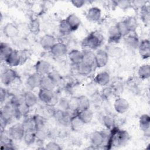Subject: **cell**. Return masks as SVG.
I'll return each mask as SVG.
<instances>
[{
    "label": "cell",
    "instance_id": "48",
    "mask_svg": "<svg viewBox=\"0 0 150 150\" xmlns=\"http://www.w3.org/2000/svg\"><path fill=\"white\" fill-rule=\"evenodd\" d=\"M47 76L55 83L56 84L59 83L61 81V75L55 70H51Z\"/></svg>",
    "mask_w": 150,
    "mask_h": 150
},
{
    "label": "cell",
    "instance_id": "29",
    "mask_svg": "<svg viewBox=\"0 0 150 150\" xmlns=\"http://www.w3.org/2000/svg\"><path fill=\"white\" fill-rule=\"evenodd\" d=\"M140 18L145 25H149L150 21V6L145 4L140 8Z\"/></svg>",
    "mask_w": 150,
    "mask_h": 150
},
{
    "label": "cell",
    "instance_id": "40",
    "mask_svg": "<svg viewBox=\"0 0 150 150\" xmlns=\"http://www.w3.org/2000/svg\"><path fill=\"white\" fill-rule=\"evenodd\" d=\"M23 139L28 145L33 144L36 141V131L25 132Z\"/></svg>",
    "mask_w": 150,
    "mask_h": 150
},
{
    "label": "cell",
    "instance_id": "10",
    "mask_svg": "<svg viewBox=\"0 0 150 150\" xmlns=\"http://www.w3.org/2000/svg\"><path fill=\"white\" fill-rule=\"evenodd\" d=\"M50 52L54 56L60 57L65 56L67 53L68 49L66 43L62 42H58L52 47Z\"/></svg>",
    "mask_w": 150,
    "mask_h": 150
},
{
    "label": "cell",
    "instance_id": "47",
    "mask_svg": "<svg viewBox=\"0 0 150 150\" xmlns=\"http://www.w3.org/2000/svg\"><path fill=\"white\" fill-rule=\"evenodd\" d=\"M30 31L35 34H37L39 33L40 30V24L37 19H33L30 22L29 25Z\"/></svg>",
    "mask_w": 150,
    "mask_h": 150
},
{
    "label": "cell",
    "instance_id": "6",
    "mask_svg": "<svg viewBox=\"0 0 150 150\" xmlns=\"http://www.w3.org/2000/svg\"><path fill=\"white\" fill-rule=\"evenodd\" d=\"M18 77L16 72L11 68L5 69L1 75V82L5 86H8L12 83Z\"/></svg>",
    "mask_w": 150,
    "mask_h": 150
},
{
    "label": "cell",
    "instance_id": "1",
    "mask_svg": "<svg viewBox=\"0 0 150 150\" xmlns=\"http://www.w3.org/2000/svg\"><path fill=\"white\" fill-rule=\"evenodd\" d=\"M129 139V135L125 130H122L114 127L111 129L110 137L105 146L106 149H111L124 145Z\"/></svg>",
    "mask_w": 150,
    "mask_h": 150
},
{
    "label": "cell",
    "instance_id": "46",
    "mask_svg": "<svg viewBox=\"0 0 150 150\" xmlns=\"http://www.w3.org/2000/svg\"><path fill=\"white\" fill-rule=\"evenodd\" d=\"M115 5L118 6L119 8L122 10H126L132 6L131 1H127V0H121V1H114Z\"/></svg>",
    "mask_w": 150,
    "mask_h": 150
},
{
    "label": "cell",
    "instance_id": "52",
    "mask_svg": "<svg viewBox=\"0 0 150 150\" xmlns=\"http://www.w3.org/2000/svg\"><path fill=\"white\" fill-rule=\"evenodd\" d=\"M132 6H137L141 8L142 6L146 4V2L145 1H131Z\"/></svg>",
    "mask_w": 150,
    "mask_h": 150
},
{
    "label": "cell",
    "instance_id": "21",
    "mask_svg": "<svg viewBox=\"0 0 150 150\" xmlns=\"http://www.w3.org/2000/svg\"><path fill=\"white\" fill-rule=\"evenodd\" d=\"M25 104L29 108L34 107L38 101V96H37L31 90H28L23 94Z\"/></svg>",
    "mask_w": 150,
    "mask_h": 150
},
{
    "label": "cell",
    "instance_id": "49",
    "mask_svg": "<svg viewBox=\"0 0 150 150\" xmlns=\"http://www.w3.org/2000/svg\"><path fill=\"white\" fill-rule=\"evenodd\" d=\"M45 149L48 150H60L62 148L58 143L54 141H50L46 144Z\"/></svg>",
    "mask_w": 150,
    "mask_h": 150
},
{
    "label": "cell",
    "instance_id": "12",
    "mask_svg": "<svg viewBox=\"0 0 150 150\" xmlns=\"http://www.w3.org/2000/svg\"><path fill=\"white\" fill-rule=\"evenodd\" d=\"M42 77V76L36 72L29 75L26 80V85L27 87L30 90L40 87Z\"/></svg>",
    "mask_w": 150,
    "mask_h": 150
},
{
    "label": "cell",
    "instance_id": "45",
    "mask_svg": "<svg viewBox=\"0 0 150 150\" xmlns=\"http://www.w3.org/2000/svg\"><path fill=\"white\" fill-rule=\"evenodd\" d=\"M14 107H18L22 104L24 103L23 96L21 95H13L9 102Z\"/></svg>",
    "mask_w": 150,
    "mask_h": 150
},
{
    "label": "cell",
    "instance_id": "36",
    "mask_svg": "<svg viewBox=\"0 0 150 150\" xmlns=\"http://www.w3.org/2000/svg\"><path fill=\"white\" fill-rule=\"evenodd\" d=\"M59 30L60 33L63 36L69 35L72 32L66 19H62L60 21L59 24Z\"/></svg>",
    "mask_w": 150,
    "mask_h": 150
},
{
    "label": "cell",
    "instance_id": "25",
    "mask_svg": "<svg viewBox=\"0 0 150 150\" xmlns=\"http://www.w3.org/2000/svg\"><path fill=\"white\" fill-rule=\"evenodd\" d=\"M76 109L77 111L90 108V101L89 98L84 95H81L77 97L76 100Z\"/></svg>",
    "mask_w": 150,
    "mask_h": 150
},
{
    "label": "cell",
    "instance_id": "2",
    "mask_svg": "<svg viewBox=\"0 0 150 150\" xmlns=\"http://www.w3.org/2000/svg\"><path fill=\"white\" fill-rule=\"evenodd\" d=\"M103 35L97 31L91 32L84 40L83 42L84 46L92 50L97 49L103 43Z\"/></svg>",
    "mask_w": 150,
    "mask_h": 150
},
{
    "label": "cell",
    "instance_id": "20",
    "mask_svg": "<svg viewBox=\"0 0 150 150\" xmlns=\"http://www.w3.org/2000/svg\"><path fill=\"white\" fill-rule=\"evenodd\" d=\"M94 81L98 85L104 87L107 86L110 81V75L105 71H102L98 73L95 77Z\"/></svg>",
    "mask_w": 150,
    "mask_h": 150
},
{
    "label": "cell",
    "instance_id": "15",
    "mask_svg": "<svg viewBox=\"0 0 150 150\" xmlns=\"http://www.w3.org/2000/svg\"><path fill=\"white\" fill-rule=\"evenodd\" d=\"M86 17V19L90 22H98L101 18V10L100 8L97 6L91 7L87 10Z\"/></svg>",
    "mask_w": 150,
    "mask_h": 150
},
{
    "label": "cell",
    "instance_id": "28",
    "mask_svg": "<svg viewBox=\"0 0 150 150\" xmlns=\"http://www.w3.org/2000/svg\"><path fill=\"white\" fill-rule=\"evenodd\" d=\"M84 125V124L80 119V118L78 117L77 114H73V115L71 116L69 125L73 131H80L83 128V127Z\"/></svg>",
    "mask_w": 150,
    "mask_h": 150
},
{
    "label": "cell",
    "instance_id": "9",
    "mask_svg": "<svg viewBox=\"0 0 150 150\" xmlns=\"http://www.w3.org/2000/svg\"><path fill=\"white\" fill-rule=\"evenodd\" d=\"M114 108L115 111L120 114L125 113L129 108L128 101L125 98L117 97L114 103Z\"/></svg>",
    "mask_w": 150,
    "mask_h": 150
},
{
    "label": "cell",
    "instance_id": "32",
    "mask_svg": "<svg viewBox=\"0 0 150 150\" xmlns=\"http://www.w3.org/2000/svg\"><path fill=\"white\" fill-rule=\"evenodd\" d=\"M138 76L139 79L146 80L150 77V66L149 64H144L138 69Z\"/></svg>",
    "mask_w": 150,
    "mask_h": 150
},
{
    "label": "cell",
    "instance_id": "16",
    "mask_svg": "<svg viewBox=\"0 0 150 150\" xmlns=\"http://www.w3.org/2000/svg\"><path fill=\"white\" fill-rule=\"evenodd\" d=\"M138 49L140 56L143 59H148L150 56V42L149 39H145L140 40Z\"/></svg>",
    "mask_w": 150,
    "mask_h": 150
},
{
    "label": "cell",
    "instance_id": "26",
    "mask_svg": "<svg viewBox=\"0 0 150 150\" xmlns=\"http://www.w3.org/2000/svg\"><path fill=\"white\" fill-rule=\"evenodd\" d=\"M77 115L84 124L90 123L94 117L93 112L90 108L77 111Z\"/></svg>",
    "mask_w": 150,
    "mask_h": 150
},
{
    "label": "cell",
    "instance_id": "34",
    "mask_svg": "<svg viewBox=\"0 0 150 150\" xmlns=\"http://www.w3.org/2000/svg\"><path fill=\"white\" fill-rule=\"evenodd\" d=\"M13 50L12 48L8 44L2 42L0 45V57L1 61L5 62Z\"/></svg>",
    "mask_w": 150,
    "mask_h": 150
},
{
    "label": "cell",
    "instance_id": "30",
    "mask_svg": "<svg viewBox=\"0 0 150 150\" xmlns=\"http://www.w3.org/2000/svg\"><path fill=\"white\" fill-rule=\"evenodd\" d=\"M139 125L140 129L145 132L149 133L150 127V117L147 114H142L139 119Z\"/></svg>",
    "mask_w": 150,
    "mask_h": 150
},
{
    "label": "cell",
    "instance_id": "41",
    "mask_svg": "<svg viewBox=\"0 0 150 150\" xmlns=\"http://www.w3.org/2000/svg\"><path fill=\"white\" fill-rule=\"evenodd\" d=\"M112 88L113 95L117 97H120V94L123 92L124 86L121 82L120 81H115L111 86Z\"/></svg>",
    "mask_w": 150,
    "mask_h": 150
},
{
    "label": "cell",
    "instance_id": "23",
    "mask_svg": "<svg viewBox=\"0 0 150 150\" xmlns=\"http://www.w3.org/2000/svg\"><path fill=\"white\" fill-rule=\"evenodd\" d=\"M108 40L110 43H117L120 42L122 36L118 31L116 25L111 26L108 30Z\"/></svg>",
    "mask_w": 150,
    "mask_h": 150
},
{
    "label": "cell",
    "instance_id": "4",
    "mask_svg": "<svg viewBox=\"0 0 150 150\" xmlns=\"http://www.w3.org/2000/svg\"><path fill=\"white\" fill-rule=\"evenodd\" d=\"M25 129L22 123L13 124L8 130V136L14 141H21L23 139Z\"/></svg>",
    "mask_w": 150,
    "mask_h": 150
},
{
    "label": "cell",
    "instance_id": "51",
    "mask_svg": "<svg viewBox=\"0 0 150 150\" xmlns=\"http://www.w3.org/2000/svg\"><path fill=\"white\" fill-rule=\"evenodd\" d=\"M6 96H7V91L5 88L1 87L0 90V101L1 103H2L5 100Z\"/></svg>",
    "mask_w": 150,
    "mask_h": 150
},
{
    "label": "cell",
    "instance_id": "43",
    "mask_svg": "<svg viewBox=\"0 0 150 150\" xmlns=\"http://www.w3.org/2000/svg\"><path fill=\"white\" fill-rule=\"evenodd\" d=\"M101 97L104 100L110 99L113 96V92L111 86H104L100 93Z\"/></svg>",
    "mask_w": 150,
    "mask_h": 150
},
{
    "label": "cell",
    "instance_id": "22",
    "mask_svg": "<svg viewBox=\"0 0 150 150\" xmlns=\"http://www.w3.org/2000/svg\"><path fill=\"white\" fill-rule=\"evenodd\" d=\"M54 96L53 90L40 88L38 93V98L43 103L49 104Z\"/></svg>",
    "mask_w": 150,
    "mask_h": 150
},
{
    "label": "cell",
    "instance_id": "31",
    "mask_svg": "<svg viewBox=\"0 0 150 150\" xmlns=\"http://www.w3.org/2000/svg\"><path fill=\"white\" fill-rule=\"evenodd\" d=\"M56 85L55 83L47 75L42 76L40 84V88L53 90Z\"/></svg>",
    "mask_w": 150,
    "mask_h": 150
},
{
    "label": "cell",
    "instance_id": "24",
    "mask_svg": "<svg viewBox=\"0 0 150 150\" xmlns=\"http://www.w3.org/2000/svg\"><path fill=\"white\" fill-rule=\"evenodd\" d=\"M66 19L69 25L70 26L72 32L77 30L79 28L81 23L80 18L75 13H71L69 15Z\"/></svg>",
    "mask_w": 150,
    "mask_h": 150
},
{
    "label": "cell",
    "instance_id": "38",
    "mask_svg": "<svg viewBox=\"0 0 150 150\" xmlns=\"http://www.w3.org/2000/svg\"><path fill=\"white\" fill-rule=\"evenodd\" d=\"M103 122L104 125L107 129H112L115 125V120L114 117L111 114H107L104 115L103 118Z\"/></svg>",
    "mask_w": 150,
    "mask_h": 150
},
{
    "label": "cell",
    "instance_id": "35",
    "mask_svg": "<svg viewBox=\"0 0 150 150\" xmlns=\"http://www.w3.org/2000/svg\"><path fill=\"white\" fill-rule=\"evenodd\" d=\"M22 124L26 131H35L36 130V126L33 117H26L22 122Z\"/></svg>",
    "mask_w": 150,
    "mask_h": 150
},
{
    "label": "cell",
    "instance_id": "33",
    "mask_svg": "<svg viewBox=\"0 0 150 150\" xmlns=\"http://www.w3.org/2000/svg\"><path fill=\"white\" fill-rule=\"evenodd\" d=\"M93 67L81 62L76 65V69L77 73L83 76H87L89 75L93 71Z\"/></svg>",
    "mask_w": 150,
    "mask_h": 150
},
{
    "label": "cell",
    "instance_id": "27",
    "mask_svg": "<svg viewBox=\"0 0 150 150\" xmlns=\"http://www.w3.org/2000/svg\"><path fill=\"white\" fill-rule=\"evenodd\" d=\"M68 57L70 61L76 66L82 62V51L78 49H72L68 52Z\"/></svg>",
    "mask_w": 150,
    "mask_h": 150
},
{
    "label": "cell",
    "instance_id": "37",
    "mask_svg": "<svg viewBox=\"0 0 150 150\" xmlns=\"http://www.w3.org/2000/svg\"><path fill=\"white\" fill-rule=\"evenodd\" d=\"M127 25L131 32H135L138 27V21L135 17L130 16L127 17L124 20Z\"/></svg>",
    "mask_w": 150,
    "mask_h": 150
},
{
    "label": "cell",
    "instance_id": "3",
    "mask_svg": "<svg viewBox=\"0 0 150 150\" xmlns=\"http://www.w3.org/2000/svg\"><path fill=\"white\" fill-rule=\"evenodd\" d=\"M15 107L10 103L6 104L1 110V129L5 128L8 123L14 118Z\"/></svg>",
    "mask_w": 150,
    "mask_h": 150
},
{
    "label": "cell",
    "instance_id": "42",
    "mask_svg": "<svg viewBox=\"0 0 150 150\" xmlns=\"http://www.w3.org/2000/svg\"><path fill=\"white\" fill-rule=\"evenodd\" d=\"M57 104L59 107V108L64 111H68L71 108V103L66 98H60Z\"/></svg>",
    "mask_w": 150,
    "mask_h": 150
},
{
    "label": "cell",
    "instance_id": "44",
    "mask_svg": "<svg viewBox=\"0 0 150 150\" xmlns=\"http://www.w3.org/2000/svg\"><path fill=\"white\" fill-rule=\"evenodd\" d=\"M33 117L35 121L36 129L45 128V124H46V119L43 116L39 114H36L33 115Z\"/></svg>",
    "mask_w": 150,
    "mask_h": 150
},
{
    "label": "cell",
    "instance_id": "7",
    "mask_svg": "<svg viewBox=\"0 0 150 150\" xmlns=\"http://www.w3.org/2000/svg\"><path fill=\"white\" fill-rule=\"evenodd\" d=\"M109 55L106 50L98 49L95 53L96 67L97 68H103L105 67L108 62Z\"/></svg>",
    "mask_w": 150,
    "mask_h": 150
},
{
    "label": "cell",
    "instance_id": "14",
    "mask_svg": "<svg viewBox=\"0 0 150 150\" xmlns=\"http://www.w3.org/2000/svg\"><path fill=\"white\" fill-rule=\"evenodd\" d=\"M4 35L8 38H16L19 34V29L16 25L8 22L4 25L2 29Z\"/></svg>",
    "mask_w": 150,
    "mask_h": 150
},
{
    "label": "cell",
    "instance_id": "11",
    "mask_svg": "<svg viewBox=\"0 0 150 150\" xmlns=\"http://www.w3.org/2000/svg\"><path fill=\"white\" fill-rule=\"evenodd\" d=\"M124 42L126 46L131 50L138 49L140 40L135 32H131L124 37Z\"/></svg>",
    "mask_w": 150,
    "mask_h": 150
},
{
    "label": "cell",
    "instance_id": "39",
    "mask_svg": "<svg viewBox=\"0 0 150 150\" xmlns=\"http://www.w3.org/2000/svg\"><path fill=\"white\" fill-rule=\"evenodd\" d=\"M115 25H116L118 31L120 32L122 38V37H124V38L129 33H131L127 25L126 24L124 20L118 22Z\"/></svg>",
    "mask_w": 150,
    "mask_h": 150
},
{
    "label": "cell",
    "instance_id": "13",
    "mask_svg": "<svg viewBox=\"0 0 150 150\" xmlns=\"http://www.w3.org/2000/svg\"><path fill=\"white\" fill-rule=\"evenodd\" d=\"M35 72L43 76L47 75L52 70L50 64L46 60H38L35 66Z\"/></svg>",
    "mask_w": 150,
    "mask_h": 150
},
{
    "label": "cell",
    "instance_id": "5",
    "mask_svg": "<svg viewBox=\"0 0 150 150\" xmlns=\"http://www.w3.org/2000/svg\"><path fill=\"white\" fill-rule=\"evenodd\" d=\"M52 116L54 119L60 124L64 126L69 125L71 115H70L68 111H64L60 108L55 109L52 112Z\"/></svg>",
    "mask_w": 150,
    "mask_h": 150
},
{
    "label": "cell",
    "instance_id": "19",
    "mask_svg": "<svg viewBox=\"0 0 150 150\" xmlns=\"http://www.w3.org/2000/svg\"><path fill=\"white\" fill-rule=\"evenodd\" d=\"M5 62L11 67H16L22 64L21 56L18 50H13L11 54L6 59Z\"/></svg>",
    "mask_w": 150,
    "mask_h": 150
},
{
    "label": "cell",
    "instance_id": "18",
    "mask_svg": "<svg viewBox=\"0 0 150 150\" xmlns=\"http://www.w3.org/2000/svg\"><path fill=\"white\" fill-rule=\"evenodd\" d=\"M82 62L93 67L96 66L95 53L90 49H84L82 50Z\"/></svg>",
    "mask_w": 150,
    "mask_h": 150
},
{
    "label": "cell",
    "instance_id": "50",
    "mask_svg": "<svg viewBox=\"0 0 150 150\" xmlns=\"http://www.w3.org/2000/svg\"><path fill=\"white\" fill-rule=\"evenodd\" d=\"M70 2L76 8H80L86 4V1L84 0H72L70 1Z\"/></svg>",
    "mask_w": 150,
    "mask_h": 150
},
{
    "label": "cell",
    "instance_id": "8",
    "mask_svg": "<svg viewBox=\"0 0 150 150\" xmlns=\"http://www.w3.org/2000/svg\"><path fill=\"white\" fill-rule=\"evenodd\" d=\"M91 145L95 149L104 145L105 138L101 131H95L93 132L90 136Z\"/></svg>",
    "mask_w": 150,
    "mask_h": 150
},
{
    "label": "cell",
    "instance_id": "17",
    "mask_svg": "<svg viewBox=\"0 0 150 150\" xmlns=\"http://www.w3.org/2000/svg\"><path fill=\"white\" fill-rule=\"evenodd\" d=\"M41 47L45 50H49L56 43V38L54 36L46 34L41 37L39 40Z\"/></svg>",
    "mask_w": 150,
    "mask_h": 150
}]
</instances>
